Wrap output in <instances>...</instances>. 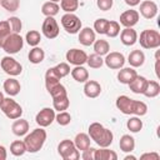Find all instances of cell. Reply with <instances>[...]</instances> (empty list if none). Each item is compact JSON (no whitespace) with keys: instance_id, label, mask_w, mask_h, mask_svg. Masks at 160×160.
I'll list each match as a JSON object with an SVG mask.
<instances>
[{"instance_id":"6da1fadb","label":"cell","mask_w":160,"mask_h":160,"mask_svg":"<svg viewBox=\"0 0 160 160\" xmlns=\"http://www.w3.org/2000/svg\"><path fill=\"white\" fill-rule=\"evenodd\" d=\"M116 108L125 115H136L142 116L148 112V105L142 101H138L134 99H130L126 95H120L116 99L115 102Z\"/></svg>"},{"instance_id":"7a4b0ae2","label":"cell","mask_w":160,"mask_h":160,"mask_svg":"<svg viewBox=\"0 0 160 160\" xmlns=\"http://www.w3.org/2000/svg\"><path fill=\"white\" fill-rule=\"evenodd\" d=\"M89 136L100 148H109L112 142L114 135L111 130L104 128L100 122H92L89 126Z\"/></svg>"},{"instance_id":"3957f363","label":"cell","mask_w":160,"mask_h":160,"mask_svg":"<svg viewBox=\"0 0 160 160\" xmlns=\"http://www.w3.org/2000/svg\"><path fill=\"white\" fill-rule=\"evenodd\" d=\"M45 140H46V131L44 129H41V128L34 129L24 139V142L26 145V151H29V152H38L44 146Z\"/></svg>"},{"instance_id":"277c9868","label":"cell","mask_w":160,"mask_h":160,"mask_svg":"<svg viewBox=\"0 0 160 160\" xmlns=\"http://www.w3.org/2000/svg\"><path fill=\"white\" fill-rule=\"evenodd\" d=\"M139 42L144 49H158L160 46V34L152 29L142 30Z\"/></svg>"},{"instance_id":"5b68a950","label":"cell","mask_w":160,"mask_h":160,"mask_svg":"<svg viewBox=\"0 0 160 160\" xmlns=\"http://www.w3.org/2000/svg\"><path fill=\"white\" fill-rule=\"evenodd\" d=\"M58 152L64 160H78L80 158V152L76 149L74 141L69 139L60 141V144L58 145Z\"/></svg>"},{"instance_id":"8992f818","label":"cell","mask_w":160,"mask_h":160,"mask_svg":"<svg viewBox=\"0 0 160 160\" xmlns=\"http://www.w3.org/2000/svg\"><path fill=\"white\" fill-rule=\"evenodd\" d=\"M0 109L6 115V118H9L11 120L19 119L22 115V108L11 98H4V100L0 105Z\"/></svg>"},{"instance_id":"52a82bcc","label":"cell","mask_w":160,"mask_h":160,"mask_svg":"<svg viewBox=\"0 0 160 160\" xmlns=\"http://www.w3.org/2000/svg\"><path fill=\"white\" fill-rule=\"evenodd\" d=\"M22 46H24V39L21 38V35L20 34L11 32L8 36V39L5 40V42H4V45H2L1 49L5 52H8L9 55H11V54L19 52L22 49Z\"/></svg>"},{"instance_id":"ba28073f","label":"cell","mask_w":160,"mask_h":160,"mask_svg":"<svg viewBox=\"0 0 160 160\" xmlns=\"http://www.w3.org/2000/svg\"><path fill=\"white\" fill-rule=\"evenodd\" d=\"M61 25L69 34H76L81 30V20L72 12H66L61 16Z\"/></svg>"},{"instance_id":"9c48e42d","label":"cell","mask_w":160,"mask_h":160,"mask_svg":"<svg viewBox=\"0 0 160 160\" xmlns=\"http://www.w3.org/2000/svg\"><path fill=\"white\" fill-rule=\"evenodd\" d=\"M0 66L1 69L10 76H18L21 74L22 71V66L19 61H16L14 58L11 56H4L0 61Z\"/></svg>"},{"instance_id":"30bf717a","label":"cell","mask_w":160,"mask_h":160,"mask_svg":"<svg viewBox=\"0 0 160 160\" xmlns=\"http://www.w3.org/2000/svg\"><path fill=\"white\" fill-rule=\"evenodd\" d=\"M41 31L44 34L45 38L48 39H55L59 35V25L56 22V20L54 19V16H46L42 26H41Z\"/></svg>"},{"instance_id":"8fae6325","label":"cell","mask_w":160,"mask_h":160,"mask_svg":"<svg viewBox=\"0 0 160 160\" xmlns=\"http://www.w3.org/2000/svg\"><path fill=\"white\" fill-rule=\"evenodd\" d=\"M54 120H55V110H52L50 108L41 109L36 114V118H35V121L40 128H46V126L51 125Z\"/></svg>"},{"instance_id":"7c38bea8","label":"cell","mask_w":160,"mask_h":160,"mask_svg":"<svg viewBox=\"0 0 160 160\" xmlns=\"http://www.w3.org/2000/svg\"><path fill=\"white\" fill-rule=\"evenodd\" d=\"M66 61L69 64H72L75 66L78 65H82L86 62V59H88V55L84 50H80V49H70L66 51Z\"/></svg>"},{"instance_id":"4fadbf2b","label":"cell","mask_w":160,"mask_h":160,"mask_svg":"<svg viewBox=\"0 0 160 160\" xmlns=\"http://www.w3.org/2000/svg\"><path fill=\"white\" fill-rule=\"evenodd\" d=\"M104 62L108 68L110 69H121L125 64V56L121 54V52H118V51H112V52H108L106 54V58L104 59Z\"/></svg>"},{"instance_id":"5bb4252c","label":"cell","mask_w":160,"mask_h":160,"mask_svg":"<svg viewBox=\"0 0 160 160\" xmlns=\"http://www.w3.org/2000/svg\"><path fill=\"white\" fill-rule=\"evenodd\" d=\"M139 12L136 10H126L120 15V24L125 28H132L139 21Z\"/></svg>"},{"instance_id":"9a60e30c","label":"cell","mask_w":160,"mask_h":160,"mask_svg":"<svg viewBox=\"0 0 160 160\" xmlns=\"http://www.w3.org/2000/svg\"><path fill=\"white\" fill-rule=\"evenodd\" d=\"M140 14L145 19H152L158 15V5L151 0H145L140 4Z\"/></svg>"},{"instance_id":"2e32d148","label":"cell","mask_w":160,"mask_h":160,"mask_svg":"<svg viewBox=\"0 0 160 160\" xmlns=\"http://www.w3.org/2000/svg\"><path fill=\"white\" fill-rule=\"evenodd\" d=\"M120 40L125 46H132L138 41V32L132 28H125L121 30Z\"/></svg>"},{"instance_id":"e0dca14e","label":"cell","mask_w":160,"mask_h":160,"mask_svg":"<svg viewBox=\"0 0 160 160\" xmlns=\"http://www.w3.org/2000/svg\"><path fill=\"white\" fill-rule=\"evenodd\" d=\"M96 40L95 36V31L91 28H84L80 30L79 32V41L81 45L84 46H90L94 44V41Z\"/></svg>"},{"instance_id":"ac0fdd59","label":"cell","mask_w":160,"mask_h":160,"mask_svg":"<svg viewBox=\"0 0 160 160\" xmlns=\"http://www.w3.org/2000/svg\"><path fill=\"white\" fill-rule=\"evenodd\" d=\"M101 92V85L95 81V80H88L85 81V85H84V94L88 96V98H98Z\"/></svg>"},{"instance_id":"d6986e66","label":"cell","mask_w":160,"mask_h":160,"mask_svg":"<svg viewBox=\"0 0 160 160\" xmlns=\"http://www.w3.org/2000/svg\"><path fill=\"white\" fill-rule=\"evenodd\" d=\"M138 75L136 70H134V68H122L119 72H118V80L121 82V84H129L131 82L135 76Z\"/></svg>"},{"instance_id":"ffe728a7","label":"cell","mask_w":160,"mask_h":160,"mask_svg":"<svg viewBox=\"0 0 160 160\" xmlns=\"http://www.w3.org/2000/svg\"><path fill=\"white\" fill-rule=\"evenodd\" d=\"M11 130H12L14 135H16V136L26 135V132L29 131V122H28V120H24V119H20V118L15 119V121L11 125Z\"/></svg>"},{"instance_id":"44dd1931","label":"cell","mask_w":160,"mask_h":160,"mask_svg":"<svg viewBox=\"0 0 160 160\" xmlns=\"http://www.w3.org/2000/svg\"><path fill=\"white\" fill-rule=\"evenodd\" d=\"M4 90H5V92H6L8 95L15 96V95H18V94L20 92L21 85H20V82H19L16 79L10 78V79H6V80L4 81Z\"/></svg>"},{"instance_id":"7402d4cb","label":"cell","mask_w":160,"mask_h":160,"mask_svg":"<svg viewBox=\"0 0 160 160\" xmlns=\"http://www.w3.org/2000/svg\"><path fill=\"white\" fill-rule=\"evenodd\" d=\"M128 61L131 68H140L145 61V54L141 50H132L129 54Z\"/></svg>"},{"instance_id":"603a6c76","label":"cell","mask_w":160,"mask_h":160,"mask_svg":"<svg viewBox=\"0 0 160 160\" xmlns=\"http://www.w3.org/2000/svg\"><path fill=\"white\" fill-rule=\"evenodd\" d=\"M60 82V78L59 75L56 74L55 69L54 68H50L46 70L45 72V86H46V90L49 91L51 88H54L55 85H58Z\"/></svg>"},{"instance_id":"cb8c5ba5","label":"cell","mask_w":160,"mask_h":160,"mask_svg":"<svg viewBox=\"0 0 160 160\" xmlns=\"http://www.w3.org/2000/svg\"><path fill=\"white\" fill-rule=\"evenodd\" d=\"M146 82H148L146 78L136 75L135 79L131 82H129L128 85H129V88H130V90L132 92H135V94H142V91H144V89L146 86Z\"/></svg>"},{"instance_id":"d4e9b609","label":"cell","mask_w":160,"mask_h":160,"mask_svg":"<svg viewBox=\"0 0 160 160\" xmlns=\"http://www.w3.org/2000/svg\"><path fill=\"white\" fill-rule=\"evenodd\" d=\"M119 146H120V150H122L124 152H131L135 149V139L131 135L125 134L120 138Z\"/></svg>"},{"instance_id":"484cf974","label":"cell","mask_w":160,"mask_h":160,"mask_svg":"<svg viewBox=\"0 0 160 160\" xmlns=\"http://www.w3.org/2000/svg\"><path fill=\"white\" fill-rule=\"evenodd\" d=\"M70 72H71L72 79H74L75 81H78V82H85V81H88V79H89V71H88L82 65L75 66Z\"/></svg>"},{"instance_id":"4316f807","label":"cell","mask_w":160,"mask_h":160,"mask_svg":"<svg viewBox=\"0 0 160 160\" xmlns=\"http://www.w3.org/2000/svg\"><path fill=\"white\" fill-rule=\"evenodd\" d=\"M142 94L146 98H156L160 94V85H159V82L154 81V80H148L146 86H145Z\"/></svg>"},{"instance_id":"83f0119b","label":"cell","mask_w":160,"mask_h":160,"mask_svg":"<svg viewBox=\"0 0 160 160\" xmlns=\"http://www.w3.org/2000/svg\"><path fill=\"white\" fill-rule=\"evenodd\" d=\"M90 141H91L90 140V136L88 134H85V132H79L75 136V139H74V144H75L76 149L78 150H81V151L86 150L90 146Z\"/></svg>"},{"instance_id":"f1b7e54d","label":"cell","mask_w":160,"mask_h":160,"mask_svg":"<svg viewBox=\"0 0 160 160\" xmlns=\"http://www.w3.org/2000/svg\"><path fill=\"white\" fill-rule=\"evenodd\" d=\"M118 154L112 150H109L108 148H101L99 150H95V160H116Z\"/></svg>"},{"instance_id":"f546056e","label":"cell","mask_w":160,"mask_h":160,"mask_svg":"<svg viewBox=\"0 0 160 160\" xmlns=\"http://www.w3.org/2000/svg\"><path fill=\"white\" fill-rule=\"evenodd\" d=\"M59 10H60V6L58 5V2H54V1H46L41 6V12L45 16H55L59 14Z\"/></svg>"},{"instance_id":"4dcf8cb0","label":"cell","mask_w":160,"mask_h":160,"mask_svg":"<svg viewBox=\"0 0 160 160\" xmlns=\"http://www.w3.org/2000/svg\"><path fill=\"white\" fill-rule=\"evenodd\" d=\"M44 59H45V52H44V50L41 48L34 46L29 51V61L31 64H40Z\"/></svg>"},{"instance_id":"1f68e13d","label":"cell","mask_w":160,"mask_h":160,"mask_svg":"<svg viewBox=\"0 0 160 160\" xmlns=\"http://www.w3.org/2000/svg\"><path fill=\"white\" fill-rule=\"evenodd\" d=\"M109 50H110V45H109V42L106 40L100 39V40H95L94 41V51H95V54L102 56V55H106L109 52Z\"/></svg>"},{"instance_id":"d6a6232c","label":"cell","mask_w":160,"mask_h":160,"mask_svg":"<svg viewBox=\"0 0 160 160\" xmlns=\"http://www.w3.org/2000/svg\"><path fill=\"white\" fill-rule=\"evenodd\" d=\"M70 105V101H69V98L68 95L65 96H59V98H54L52 99V106H54V110H58V111H64L69 108Z\"/></svg>"},{"instance_id":"836d02e7","label":"cell","mask_w":160,"mask_h":160,"mask_svg":"<svg viewBox=\"0 0 160 160\" xmlns=\"http://www.w3.org/2000/svg\"><path fill=\"white\" fill-rule=\"evenodd\" d=\"M10 152L14 155V156H21L26 152V145L24 141L21 140H15L11 142L10 145Z\"/></svg>"},{"instance_id":"e575fe53","label":"cell","mask_w":160,"mask_h":160,"mask_svg":"<svg viewBox=\"0 0 160 160\" xmlns=\"http://www.w3.org/2000/svg\"><path fill=\"white\" fill-rule=\"evenodd\" d=\"M25 40L26 42L30 45V46H38L39 42L41 41V35L38 30H30L26 32V36H25Z\"/></svg>"},{"instance_id":"d590c367","label":"cell","mask_w":160,"mask_h":160,"mask_svg":"<svg viewBox=\"0 0 160 160\" xmlns=\"http://www.w3.org/2000/svg\"><path fill=\"white\" fill-rule=\"evenodd\" d=\"M11 34V29L10 25L8 22V20L0 21V48H2L5 40L8 39V36Z\"/></svg>"},{"instance_id":"8d00e7d4","label":"cell","mask_w":160,"mask_h":160,"mask_svg":"<svg viewBox=\"0 0 160 160\" xmlns=\"http://www.w3.org/2000/svg\"><path fill=\"white\" fill-rule=\"evenodd\" d=\"M86 64L91 68V69H99V68H101L102 66V64H104V59L100 56V55H98V54H91V55H89L88 56V59H86Z\"/></svg>"},{"instance_id":"74e56055","label":"cell","mask_w":160,"mask_h":160,"mask_svg":"<svg viewBox=\"0 0 160 160\" xmlns=\"http://www.w3.org/2000/svg\"><path fill=\"white\" fill-rule=\"evenodd\" d=\"M60 8L65 12H74L79 8V0H60Z\"/></svg>"},{"instance_id":"f35d334b","label":"cell","mask_w":160,"mask_h":160,"mask_svg":"<svg viewBox=\"0 0 160 160\" xmlns=\"http://www.w3.org/2000/svg\"><path fill=\"white\" fill-rule=\"evenodd\" d=\"M126 126H128V129H129L131 132H139V131L142 129V121L140 120V118L132 116V118H130V119L128 120Z\"/></svg>"},{"instance_id":"ab89813d","label":"cell","mask_w":160,"mask_h":160,"mask_svg":"<svg viewBox=\"0 0 160 160\" xmlns=\"http://www.w3.org/2000/svg\"><path fill=\"white\" fill-rule=\"evenodd\" d=\"M120 34V24L118 21H109L105 35H108L109 38H116Z\"/></svg>"},{"instance_id":"60d3db41","label":"cell","mask_w":160,"mask_h":160,"mask_svg":"<svg viewBox=\"0 0 160 160\" xmlns=\"http://www.w3.org/2000/svg\"><path fill=\"white\" fill-rule=\"evenodd\" d=\"M0 5L6 10V11H10V12H14L19 9L20 6V0H1Z\"/></svg>"},{"instance_id":"b9f144b4","label":"cell","mask_w":160,"mask_h":160,"mask_svg":"<svg viewBox=\"0 0 160 160\" xmlns=\"http://www.w3.org/2000/svg\"><path fill=\"white\" fill-rule=\"evenodd\" d=\"M55 120H56V122H58L59 125L66 126V125H69L70 121H71V115H70L69 112H66L65 110H64V111H59V114L55 115Z\"/></svg>"},{"instance_id":"7bdbcfd3","label":"cell","mask_w":160,"mask_h":160,"mask_svg":"<svg viewBox=\"0 0 160 160\" xmlns=\"http://www.w3.org/2000/svg\"><path fill=\"white\" fill-rule=\"evenodd\" d=\"M8 22L10 25V29H11V32H15V34H19L21 31V28H22V22L19 18L16 16H11L10 19H8Z\"/></svg>"},{"instance_id":"ee69618b","label":"cell","mask_w":160,"mask_h":160,"mask_svg":"<svg viewBox=\"0 0 160 160\" xmlns=\"http://www.w3.org/2000/svg\"><path fill=\"white\" fill-rule=\"evenodd\" d=\"M49 94L51 95L52 99H54V98H59V96H65V95H68L65 86H64L62 84H60V82H59L58 85H55L54 88H51V89L49 90Z\"/></svg>"},{"instance_id":"f6af8a7d","label":"cell","mask_w":160,"mask_h":160,"mask_svg":"<svg viewBox=\"0 0 160 160\" xmlns=\"http://www.w3.org/2000/svg\"><path fill=\"white\" fill-rule=\"evenodd\" d=\"M54 69H55V71H56V74L59 75L60 79L64 78V76H66V75H69L70 71H71V69H70V66H69L68 62H60L56 66H54Z\"/></svg>"},{"instance_id":"bcb514c9","label":"cell","mask_w":160,"mask_h":160,"mask_svg":"<svg viewBox=\"0 0 160 160\" xmlns=\"http://www.w3.org/2000/svg\"><path fill=\"white\" fill-rule=\"evenodd\" d=\"M108 24H109V20L101 18V19H98L95 20L94 22V30L98 32V34H105L106 31V28H108Z\"/></svg>"},{"instance_id":"7dc6e473","label":"cell","mask_w":160,"mask_h":160,"mask_svg":"<svg viewBox=\"0 0 160 160\" xmlns=\"http://www.w3.org/2000/svg\"><path fill=\"white\" fill-rule=\"evenodd\" d=\"M112 0H96V5L101 11H108L112 8Z\"/></svg>"},{"instance_id":"c3c4849f","label":"cell","mask_w":160,"mask_h":160,"mask_svg":"<svg viewBox=\"0 0 160 160\" xmlns=\"http://www.w3.org/2000/svg\"><path fill=\"white\" fill-rule=\"evenodd\" d=\"M95 150H96V149L89 146L86 150L82 151L81 158H82L84 160H95Z\"/></svg>"},{"instance_id":"681fc988","label":"cell","mask_w":160,"mask_h":160,"mask_svg":"<svg viewBox=\"0 0 160 160\" xmlns=\"http://www.w3.org/2000/svg\"><path fill=\"white\" fill-rule=\"evenodd\" d=\"M141 160H145V159H152V160H159L160 159V155L158 152H145L140 156Z\"/></svg>"},{"instance_id":"f907efd6","label":"cell","mask_w":160,"mask_h":160,"mask_svg":"<svg viewBox=\"0 0 160 160\" xmlns=\"http://www.w3.org/2000/svg\"><path fill=\"white\" fill-rule=\"evenodd\" d=\"M6 149L2 146V145H0V160H5L6 159Z\"/></svg>"},{"instance_id":"816d5d0a","label":"cell","mask_w":160,"mask_h":160,"mask_svg":"<svg viewBox=\"0 0 160 160\" xmlns=\"http://www.w3.org/2000/svg\"><path fill=\"white\" fill-rule=\"evenodd\" d=\"M125 4H128L129 6H136L140 4V0H124Z\"/></svg>"},{"instance_id":"f5cc1de1","label":"cell","mask_w":160,"mask_h":160,"mask_svg":"<svg viewBox=\"0 0 160 160\" xmlns=\"http://www.w3.org/2000/svg\"><path fill=\"white\" fill-rule=\"evenodd\" d=\"M124 159H125V160H130V159H131V160H136V156H134V155H126Z\"/></svg>"},{"instance_id":"db71d44e","label":"cell","mask_w":160,"mask_h":160,"mask_svg":"<svg viewBox=\"0 0 160 160\" xmlns=\"http://www.w3.org/2000/svg\"><path fill=\"white\" fill-rule=\"evenodd\" d=\"M2 100H4V95H2V92L0 91V105H1V102H2Z\"/></svg>"},{"instance_id":"11a10c76","label":"cell","mask_w":160,"mask_h":160,"mask_svg":"<svg viewBox=\"0 0 160 160\" xmlns=\"http://www.w3.org/2000/svg\"><path fill=\"white\" fill-rule=\"evenodd\" d=\"M50 1H54V2H58V1H60V0H50Z\"/></svg>"},{"instance_id":"9f6ffc18","label":"cell","mask_w":160,"mask_h":160,"mask_svg":"<svg viewBox=\"0 0 160 160\" xmlns=\"http://www.w3.org/2000/svg\"><path fill=\"white\" fill-rule=\"evenodd\" d=\"M0 2H1V0H0Z\"/></svg>"}]
</instances>
